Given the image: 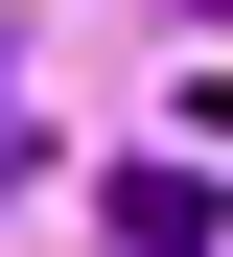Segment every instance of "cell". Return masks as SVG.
Masks as SVG:
<instances>
[{"instance_id": "cell-1", "label": "cell", "mask_w": 233, "mask_h": 257, "mask_svg": "<svg viewBox=\"0 0 233 257\" xmlns=\"http://www.w3.org/2000/svg\"><path fill=\"white\" fill-rule=\"evenodd\" d=\"M210 234H233L210 164H140V187H117V257H210Z\"/></svg>"}]
</instances>
